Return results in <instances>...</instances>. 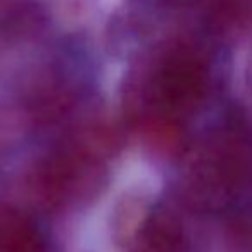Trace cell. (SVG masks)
<instances>
[{"instance_id":"3957f363","label":"cell","mask_w":252,"mask_h":252,"mask_svg":"<svg viewBox=\"0 0 252 252\" xmlns=\"http://www.w3.org/2000/svg\"><path fill=\"white\" fill-rule=\"evenodd\" d=\"M0 252H45V242L36 224L5 202H0Z\"/></svg>"},{"instance_id":"277c9868","label":"cell","mask_w":252,"mask_h":252,"mask_svg":"<svg viewBox=\"0 0 252 252\" xmlns=\"http://www.w3.org/2000/svg\"><path fill=\"white\" fill-rule=\"evenodd\" d=\"M187 240L180 221L173 214L154 213L140 224L135 252H185Z\"/></svg>"},{"instance_id":"7a4b0ae2","label":"cell","mask_w":252,"mask_h":252,"mask_svg":"<svg viewBox=\"0 0 252 252\" xmlns=\"http://www.w3.org/2000/svg\"><path fill=\"white\" fill-rule=\"evenodd\" d=\"M197 190L211 199L224 197L237 189L245 173L242 147L230 138H220L195 158L193 162Z\"/></svg>"},{"instance_id":"6da1fadb","label":"cell","mask_w":252,"mask_h":252,"mask_svg":"<svg viewBox=\"0 0 252 252\" xmlns=\"http://www.w3.org/2000/svg\"><path fill=\"white\" fill-rule=\"evenodd\" d=\"M209 74L204 59L190 47L173 49L162 59L156 76V97L168 112H185L204 98Z\"/></svg>"},{"instance_id":"5b68a950","label":"cell","mask_w":252,"mask_h":252,"mask_svg":"<svg viewBox=\"0 0 252 252\" xmlns=\"http://www.w3.org/2000/svg\"><path fill=\"white\" fill-rule=\"evenodd\" d=\"M145 140L149 145L161 151L164 154H173L178 151L182 144V133L175 119L169 118V114H152L142 125Z\"/></svg>"}]
</instances>
